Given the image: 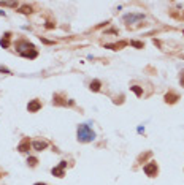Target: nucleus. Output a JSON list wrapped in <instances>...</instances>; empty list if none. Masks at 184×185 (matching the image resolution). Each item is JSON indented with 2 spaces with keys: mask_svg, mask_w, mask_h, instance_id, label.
<instances>
[{
  "mask_svg": "<svg viewBox=\"0 0 184 185\" xmlns=\"http://www.w3.org/2000/svg\"><path fill=\"white\" fill-rule=\"evenodd\" d=\"M0 73H8L10 74V70L5 68V66H0Z\"/></svg>",
  "mask_w": 184,
  "mask_h": 185,
  "instance_id": "nucleus-18",
  "label": "nucleus"
},
{
  "mask_svg": "<svg viewBox=\"0 0 184 185\" xmlns=\"http://www.w3.org/2000/svg\"><path fill=\"white\" fill-rule=\"evenodd\" d=\"M176 100H179V97L176 95L175 92H168L167 95H165V101H167V103H170V105L176 103Z\"/></svg>",
  "mask_w": 184,
  "mask_h": 185,
  "instance_id": "nucleus-8",
  "label": "nucleus"
},
{
  "mask_svg": "<svg viewBox=\"0 0 184 185\" xmlns=\"http://www.w3.org/2000/svg\"><path fill=\"white\" fill-rule=\"evenodd\" d=\"M19 11H21V13H24V14H30V13H32V8H30V6H22Z\"/></svg>",
  "mask_w": 184,
  "mask_h": 185,
  "instance_id": "nucleus-16",
  "label": "nucleus"
},
{
  "mask_svg": "<svg viewBox=\"0 0 184 185\" xmlns=\"http://www.w3.org/2000/svg\"><path fill=\"white\" fill-rule=\"evenodd\" d=\"M27 109H29V112H37L41 109V103L38 100H32L29 105H27Z\"/></svg>",
  "mask_w": 184,
  "mask_h": 185,
  "instance_id": "nucleus-3",
  "label": "nucleus"
},
{
  "mask_svg": "<svg viewBox=\"0 0 184 185\" xmlns=\"http://www.w3.org/2000/svg\"><path fill=\"white\" fill-rule=\"evenodd\" d=\"M65 166H67V161H60V165H59V168H62V169H64Z\"/></svg>",
  "mask_w": 184,
  "mask_h": 185,
  "instance_id": "nucleus-19",
  "label": "nucleus"
},
{
  "mask_svg": "<svg viewBox=\"0 0 184 185\" xmlns=\"http://www.w3.org/2000/svg\"><path fill=\"white\" fill-rule=\"evenodd\" d=\"M29 147H30V143H29V139H22V143L18 145V150L19 152H22V153H26V152H29Z\"/></svg>",
  "mask_w": 184,
  "mask_h": 185,
  "instance_id": "nucleus-5",
  "label": "nucleus"
},
{
  "mask_svg": "<svg viewBox=\"0 0 184 185\" xmlns=\"http://www.w3.org/2000/svg\"><path fill=\"white\" fill-rule=\"evenodd\" d=\"M144 174L149 176V177H154L156 174H157V165H156V161H151V163H148L146 166L143 168Z\"/></svg>",
  "mask_w": 184,
  "mask_h": 185,
  "instance_id": "nucleus-2",
  "label": "nucleus"
},
{
  "mask_svg": "<svg viewBox=\"0 0 184 185\" xmlns=\"http://www.w3.org/2000/svg\"><path fill=\"white\" fill-rule=\"evenodd\" d=\"M35 185H46V184H41V182H38V184H35Z\"/></svg>",
  "mask_w": 184,
  "mask_h": 185,
  "instance_id": "nucleus-22",
  "label": "nucleus"
},
{
  "mask_svg": "<svg viewBox=\"0 0 184 185\" xmlns=\"http://www.w3.org/2000/svg\"><path fill=\"white\" fill-rule=\"evenodd\" d=\"M138 19H143V14H126L124 16V21L126 22H135V21H138Z\"/></svg>",
  "mask_w": 184,
  "mask_h": 185,
  "instance_id": "nucleus-6",
  "label": "nucleus"
},
{
  "mask_svg": "<svg viewBox=\"0 0 184 185\" xmlns=\"http://www.w3.org/2000/svg\"><path fill=\"white\" fill-rule=\"evenodd\" d=\"M21 56L22 57H27V59H35V57H37V51H30V52H22L21 54Z\"/></svg>",
  "mask_w": 184,
  "mask_h": 185,
  "instance_id": "nucleus-12",
  "label": "nucleus"
},
{
  "mask_svg": "<svg viewBox=\"0 0 184 185\" xmlns=\"http://www.w3.org/2000/svg\"><path fill=\"white\" fill-rule=\"evenodd\" d=\"M16 48H18V51H21V52H24V49H35L33 48V44H30V43H27V41H19L18 44H16Z\"/></svg>",
  "mask_w": 184,
  "mask_h": 185,
  "instance_id": "nucleus-7",
  "label": "nucleus"
},
{
  "mask_svg": "<svg viewBox=\"0 0 184 185\" xmlns=\"http://www.w3.org/2000/svg\"><path fill=\"white\" fill-rule=\"evenodd\" d=\"M181 82H183V87H184V73H181Z\"/></svg>",
  "mask_w": 184,
  "mask_h": 185,
  "instance_id": "nucleus-21",
  "label": "nucleus"
},
{
  "mask_svg": "<svg viewBox=\"0 0 184 185\" xmlns=\"http://www.w3.org/2000/svg\"><path fill=\"white\" fill-rule=\"evenodd\" d=\"M0 5L2 6H11V8H14V6H18L16 2H0Z\"/></svg>",
  "mask_w": 184,
  "mask_h": 185,
  "instance_id": "nucleus-15",
  "label": "nucleus"
},
{
  "mask_svg": "<svg viewBox=\"0 0 184 185\" xmlns=\"http://www.w3.org/2000/svg\"><path fill=\"white\" fill-rule=\"evenodd\" d=\"M130 44L135 46V48H140V49L143 48V43H140V41H130Z\"/></svg>",
  "mask_w": 184,
  "mask_h": 185,
  "instance_id": "nucleus-17",
  "label": "nucleus"
},
{
  "mask_svg": "<svg viewBox=\"0 0 184 185\" xmlns=\"http://www.w3.org/2000/svg\"><path fill=\"white\" fill-rule=\"evenodd\" d=\"M76 135H78V141H80V143H91V141H94V138H95V133H94L92 128L86 124L78 125Z\"/></svg>",
  "mask_w": 184,
  "mask_h": 185,
  "instance_id": "nucleus-1",
  "label": "nucleus"
},
{
  "mask_svg": "<svg viewBox=\"0 0 184 185\" xmlns=\"http://www.w3.org/2000/svg\"><path fill=\"white\" fill-rule=\"evenodd\" d=\"M54 27V24H51V22H48V24H46V29H53Z\"/></svg>",
  "mask_w": 184,
  "mask_h": 185,
  "instance_id": "nucleus-20",
  "label": "nucleus"
},
{
  "mask_svg": "<svg viewBox=\"0 0 184 185\" xmlns=\"http://www.w3.org/2000/svg\"><path fill=\"white\" fill-rule=\"evenodd\" d=\"M0 46H2V48H5V49L10 46V33H5V37L0 40Z\"/></svg>",
  "mask_w": 184,
  "mask_h": 185,
  "instance_id": "nucleus-9",
  "label": "nucleus"
},
{
  "mask_svg": "<svg viewBox=\"0 0 184 185\" xmlns=\"http://www.w3.org/2000/svg\"><path fill=\"white\" fill-rule=\"evenodd\" d=\"M51 172H53V176H57V177H64V169H62V168H53V171H51Z\"/></svg>",
  "mask_w": 184,
  "mask_h": 185,
  "instance_id": "nucleus-11",
  "label": "nucleus"
},
{
  "mask_svg": "<svg viewBox=\"0 0 184 185\" xmlns=\"http://www.w3.org/2000/svg\"><path fill=\"white\" fill-rule=\"evenodd\" d=\"M100 81L99 79H95V81H92L91 82V87H89V89H91L92 90V92H99V90H100Z\"/></svg>",
  "mask_w": 184,
  "mask_h": 185,
  "instance_id": "nucleus-10",
  "label": "nucleus"
},
{
  "mask_svg": "<svg viewBox=\"0 0 184 185\" xmlns=\"http://www.w3.org/2000/svg\"><path fill=\"white\" fill-rule=\"evenodd\" d=\"M33 149L35 150H38V152H41V150H45L46 147H48V143L46 141H33Z\"/></svg>",
  "mask_w": 184,
  "mask_h": 185,
  "instance_id": "nucleus-4",
  "label": "nucleus"
},
{
  "mask_svg": "<svg viewBox=\"0 0 184 185\" xmlns=\"http://www.w3.org/2000/svg\"><path fill=\"white\" fill-rule=\"evenodd\" d=\"M27 163H29V166H37V163H38V160L35 158V157H29V160H27Z\"/></svg>",
  "mask_w": 184,
  "mask_h": 185,
  "instance_id": "nucleus-14",
  "label": "nucleus"
},
{
  "mask_svg": "<svg viewBox=\"0 0 184 185\" xmlns=\"http://www.w3.org/2000/svg\"><path fill=\"white\" fill-rule=\"evenodd\" d=\"M130 89L135 92V95H136V97H141V95H143V89H141V87H138V85H132Z\"/></svg>",
  "mask_w": 184,
  "mask_h": 185,
  "instance_id": "nucleus-13",
  "label": "nucleus"
}]
</instances>
